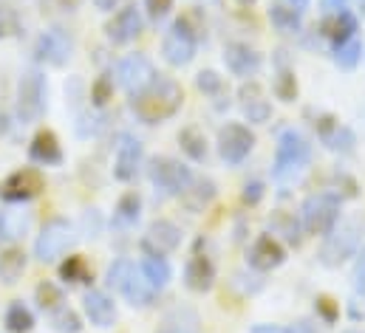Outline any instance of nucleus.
Segmentation results:
<instances>
[{
	"instance_id": "obj_23",
	"label": "nucleus",
	"mask_w": 365,
	"mask_h": 333,
	"mask_svg": "<svg viewBox=\"0 0 365 333\" xmlns=\"http://www.w3.org/2000/svg\"><path fill=\"white\" fill-rule=\"evenodd\" d=\"M198 325H201V319H198V314L192 308L176 305L173 311L165 314V319H162L156 333H198Z\"/></svg>"
},
{
	"instance_id": "obj_49",
	"label": "nucleus",
	"mask_w": 365,
	"mask_h": 333,
	"mask_svg": "<svg viewBox=\"0 0 365 333\" xmlns=\"http://www.w3.org/2000/svg\"><path fill=\"white\" fill-rule=\"evenodd\" d=\"M93 6H96L99 11H113V9L119 6V0H93Z\"/></svg>"
},
{
	"instance_id": "obj_4",
	"label": "nucleus",
	"mask_w": 365,
	"mask_h": 333,
	"mask_svg": "<svg viewBox=\"0 0 365 333\" xmlns=\"http://www.w3.org/2000/svg\"><path fill=\"white\" fill-rule=\"evenodd\" d=\"M360 235H363V226L354 218L334 223V229L326 232V240L320 246V263L334 268V265L346 263L349 257H354L360 249Z\"/></svg>"
},
{
	"instance_id": "obj_46",
	"label": "nucleus",
	"mask_w": 365,
	"mask_h": 333,
	"mask_svg": "<svg viewBox=\"0 0 365 333\" xmlns=\"http://www.w3.org/2000/svg\"><path fill=\"white\" fill-rule=\"evenodd\" d=\"M346 6H349V0H323V9H326L329 14H334V11H346Z\"/></svg>"
},
{
	"instance_id": "obj_38",
	"label": "nucleus",
	"mask_w": 365,
	"mask_h": 333,
	"mask_svg": "<svg viewBox=\"0 0 365 333\" xmlns=\"http://www.w3.org/2000/svg\"><path fill=\"white\" fill-rule=\"evenodd\" d=\"M63 280L66 282H88L91 280V268L86 265L83 257H68V263L63 265Z\"/></svg>"
},
{
	"instance_id": "obj_37",
	"label": "nucleus",
	"mask_w": 365,
	"mask_h": 333,
	"mask_svg": "<svg viewBox=\"0 0 365 333\" xmlns=\"http://www.w3.org/2000/svg\"><path fill=\"white\" fill-rule=\"evenodd\" d=\"M37 302L43 311H57V308H63V291L54 282H40L37 285Z\"/></svg>"
},
{
	"instance_id": "obj_42",
	"label": "nucleus",
	"mask_w": 365,
	"mask_h": 333,
	"mask_svg": "<svg viewBox=\"0 0 365 333\" xmlns=\"http://www.w3.org/2000/svg\"><path fill=\"white\" fill-rule=\"evenodd\" d=\"M145 6H148V14H150L153 20H162V17L173 9V0H145Z\"/></svg>"
},
{
	"instance_id": "obj_16",
	"label": "nucleus",
	"mask_w": 365,
	"mask_h": 333,
	"mask_svg": "<svg viewBox=\"0 0 365 333\" xmlns=\"http://www.w3.org/2000/svg\"><path fill=\"white\" fill-rule=\"evenodd\" d=\"M224 65L235 77H252L261 68V54L255 48H250L247 43H230L224 48Z\"/></svg>"
},
{
	"instance_id": "obj_1",
	"label": "nucleus",
	"mask_w": 365,
	"mask_h": 333,
	"mask_svg": "<svg viewBox=\"0 0 365 333\" xmlns=\"http://www.w3.org/2000/svg\"><path fill=\"white\" fill-rule=\"evenodd\" d=\"M184 102V90L182 85L170 77H156L153 83L148 85L142 93L130 96V107L133 113L145 122V125H159V122H168L170 116L179 113Z\"/></svg>"
},
{
	"instance_id": "obj_3",
	"label": "nucleus",
	"mask_w": 365,
	"mask_h": 333,
	"mask_svg": "<svg viewBox=\"0 0 365 333\" xmlns=\"http://www.w3.org/2000/svg\"><path fill=\"white\" fill-rule=\"evenodd\" d=\"M46 96H48V85L43 71L37 68H26L20 74V83H17V119L23 125H34L43 119L46 113Z\"/></svg>"
},
{
	"instance_id": "obj_6",
	"label": "nucleus",
	"mask_w": 365,
	"mask_h": 333,
	"mask_svg": "<svg viewBox=\"0 0 365 333\" xmlns=\"http://www.w3.org/2000/svg\"><path fill=\"white\" fill-rule=\"evenodd\" d=\"M148 175H150V184L156 186V192H162V195H179L182 198V192L192 184L190 166H184L182 162H176L170 156L150 159Z\"/></svg>"
},
{
	"instance_id": "obj_32",
	"label": "nucleus",
	"mask_w": 365,
	"mask_h": 333,
	"mask_svg": "<svg viewBox=\"0 0 365 333\" xmlns=\"http://www.w3.org/2000/svg\"><path fill=\"white\" fill-rule=\"evenodd\" d=\"M3 322H6V328L11 333H29L31 325H34V317H31V311H29L23 302H11V305L6 308Z\"/></svg>"
},
{
	"instance_id": "obj_21",
	"label": "nucleus",
	"mask_w": 365,
	"mask_h": 333,
	"mask_svg": "<svg viewBox=\"0 0 365 333\" xmlns=\"http://www.w3.org/2000/svg\"><path fill=\"white\" fill-rule=\"evenodd\" d=\"M29 226H31V212H26V209H20V206L3 209V212H0V246L26 238Z\"/></svg>"
},
{
	"instance_id": "obj_50",
	"label": "nucleus",
	"mask_w": 365,
	"mask_h": 333,
	"mask_svg": "<svg viewBox=\"0 0 365 333\" xmlns=\"http://www.w3.org/2000/svg\"><path fill=\"white\" fill-rule=\"evenodd\" d=\"M320 308H323V317L331 322V319H334V308L329 305V300H320Z\"/></svg>"
},
{
	"instance_id": "obj_54",
	"label": "nucleus",
	"mask_w": 365,
	"mask_h": 333,
	"mask_svg": "<svg viewBox=\"0 0 365 333\" xmlns=\"http://www.w3.org/2000/svg\"><path fill=\"white\" fill-rule=\"evenodd\" d=\"M346 333H360V331H346Z\"/></svg>"
},
{
	"instance_id": "obj_45",
	"label": "nucleus",
	"mask_w": 365,
	"mask_h": 333,
	"mask_svg": "<svg viewBox=\"0 0 365 333\" xmlns=\"http://www.w3.org/2000/svg\"><path fill=\"white\" fill-rule=\"evenodd\" d=\"M261 195H264V189H261V184H258V181L247 184V192H244V201H247V204H258V201H261Z\"/></svg>"
},
{
	"instance_id": "obj_15",
	"label": "nucleus",
	"mask_w": 365,
	"mask_h": 333,
	"mask_svg": "<svg viewBox=\"0 0 365 333\" xmlns=\"http://www.w3.org/2000/svg\"><path fill=\"white\" fill-rule=\"evenodd\" d=\"M142 142L130 133H122L119 136V144H116V162H113V175L116 181H133L139 166H142Z\"/></svg>"
},
{
	"instance_id": "obj_35",
	"label": "nucleus",
	"mask_w": 365,
	"mask_h": 333,
	"mask_svg": "<svg viewBox=\"0 0 365 333\" xmlns=\"http://www.w3.org/2000/svg\"><path fill=\"white\" fill-rule=\"evenodd\" d=\"M51 328L57 333H80L83 331V322H80V317L71 311V308H57V311H51Z\"/></svg>"
},
{
	"instance_id": "obj_39",
	"label": "nucleus",
	"mask_w": 365,
	"mask_h": 333,
	"mask_svg": "<svg viewBox=\"0 0 365 333\" xmlns=\"http://www.w3.org/2000/svg\"><path fill=\"white\" fill-rule=\"evenodd\" d=\"M274 93L280 102H292L297 96V83H294V74L292 71H280L274 77Z\"/></svg>"
},
{
	"instance_id": "obj_53",
	"label": "nucleus",
	"mask_w": 365,
	"mask_h": 333,
	"mask_svg": "<svg viewBox=\"0 0 365 333\" xmlns=\"http://www.w3.org/2000/svg\"><path fill=\"white\" fill-rule=\"evenodd\" d=\"M238 3H244V6H252V3H255V0H238Z\"/></svg>"
},
{
	"instance_id": "obj_36",
	"label": "nucleus",
	"mask_w": 365,
	"mask_h": 333,
	"mask_svg": "<svg viewBox=\"0 0 365 333\" xmlns=\"http://www.w3.org/2000/svg\"><path fill=\"white\" fill-rule=\"evenodd\" d=\"M133 263L130 260H113V265L108 268V274H105V282H108V288H113V291H119L122 285H125V280L133 274Z\"/></svg>"
},
{
	"instance_id": "obj_13",
	"label": "nucleus",
	"mask_w": 365,
	"mask_h": 333,
	"mask_svg": "<svg viewBox=\"0 0 365 333\" xmlns=\"http://www.w3.org/2000/svg\"><path fill=\"white\" fill-rule=\"evenodd\" d=\"M105 34H108V40H110L113 46H128V43H133V40L142 34V11H139V6L130 3V6L119 9V11L113 14V20L105 26Z\"/></svg>"
},
{
	"instance_id": "obj_27",
	"label": "nucleus",
	"mask_w": 365,
	"mask_h": 333,
	"mask_svg": "<svg viewBox=\"0 0 365 333\" xmlns=\"http://www.w3.org/2000/svg\"><path fill=\"white\" fill-rule=\"evenodd\" d=\"M241 96H244V116H247L250 122L261 125V122H267V119H269L272 107H269V102L261 96V88H258V85L244 88V90H241Z\"/></svg>"
},
{
	"instance_id": "obj_2",
	"label": "nucleus",
	"mask_w": 365,
	"mask_h": 333,
	"mask_svg": "<svg viewBox=\"0 0 365 333\" xmlns=\"http://www.w3.org/2000/svg\"><path fill=\"white\" fill-rule=\"evenodd\" d=\"M309 162H312V144L297 130H283L277 139V150H274V181L283 186L297 184Z\"/></svg>"
},
{
	"instance_id": "obj_41",
	"label": "nucleus",
	"mask_w": 365,
	"mask_h": 333,
	"mask_svg": "<svg viewBox=\"0 0 365 333\" xmlns=\"http://www.w3.org/2000/svg\"><path fill=\"white\" fill-rule=\"evenodd\" d=\"M110 96H113V83H110L108 77H99V80L93 83V88H91L93 105H105Z\"/></svg>"
},
{
	"instance_id": "obj_44",
	"label": "nucleus",
	"mask_w": 365,
	"mask_h": 333,
	"mask_svg": "<svg viewBox=\"0 0 365 333\" xmlns=\"http://www.w3.org/2000/svg\"><path fill=\"white\" fill-rule=\"evenodd\" d=\"M354 288H357V294L365 297V249L360 251L357 265H354Z\"/></svg>"
},
{
	"instance_id": "obj_51",
	"label": "nucleus",
	"mask_w": 365,
	"mask_h": 333,
	"mask_svg": "<svg viewBox=\"0 0 365 333\" xmlns=\"http://www.w3.org/2000/svg\"><path fill=\"white\" fill-rule=\"evenodd\" d=\"M252 333H283V331L274 328V325H258V328H252Z\"/></svg>"
},
{
	"instance_id": "obj_29",
	"label": "nucleus",
	"mask_w": 365,
	"mask_h": 333,
	"mask_svg": "<svg viewBox=\"0 0 365 333\" xmlns=\"http://www.w3.org/2000/svg\"><path fill=\"white\" fill-rule=\"evenodd\" d=\"M179 144H182V150L192 162H204L207 159V139H204L201 127H195V125L184 127L179 133Z\"/></svg>"
},
{
	"instance_id": "obj_7",
	"label": "nucleus",
	"mask_w": 365,
	"mask_h": 333,
	"mask_svg": "<svg viewBox=\"0 0 365 333\" xmlns=\"http://www.w3.org/2000/svg\"><path fill=\"white\" fill-rule=\"evenodd\" d=\"M71 243H74V226L63 218H54L40 229V235L34 240V257L40 263H57L71 249Z\"/></svg>"
},
{
	"instance_id": "obj_52",
	"label": "nucleus",
	"mask_w": 365,
	"mask_h": 333,
	"mask_svg": "<svg viewBox=\"0 0 365 333\" xmlns=\"http://www.w3.org/2000/svg\"><path fill=\"white\" fill-rule=\"evenodd\" d=\"M360 3V11H363V17H365V0H357Z\"/></svg>"
},
{
	"instance_id": "obj_19",
	"label": "nucleus",
	"mask_w": 365,
	"mask_h": 333,
	"mask_svg": "<svg viewBox=\"0 0 365 333\" xmlns=\"http://www.w3.org/2000/svg\"><path fill=\"white\" fill-rule=\"evenodd\" d=\"M83 308H86V317L91 319V325L96 328H110L113 319H116V308H113V300L102 291H86L83 297Z\"/></svg>"
},
{
	"instance_id": "obj_11",
	"label": "nucleus",
	"mask_w": 365,
	"mask_h": 333,
	"mask_svg": "<svg viewBox=\"0 0 365 333\" xmlns=\"http://www.w3.org/2000/svg\"><path fill=\"white\" fill-rule=\"evenodd\" d=\"M116 77H119V85L128 90V96H136V93H142L148 85L153 83L159 74H156L153 63H150L145 54H128V57L119 63Z\"/></svg>"
},
{
	"instance_id": "obj_22",
	"label": "nucleus",
	"mask_w": 365,
	"mask_h": 333,
	"mask_svg": "<svg viewBox=\"0 0 365 333\" xmlns=\"http://www.w3.org/2000/svg\"><path fill=\"white\" fill-rule=\"evenodd\" d=\"M31 159L43 166H54L63 162V147L57 142V136L51 130H40L34 139H31V147H29Z\"/></svg>"
},
{
	"instance_id": "obj_8",
	"label": "nucleus",
	"mask_w": 365,
	"mask_h": 333,
	"mask_svg": "<svg viewBox=\"0 0 365 333\" xmlns=\"http://www.w3.org/2000/svg\"><path fill=\"white\" fill-rule=\"evenodd\" d=\"M46 181L40 175V169L34 166H20L11 175H6V181L0 184V198L9 204H26L31 198H37L43 192Z\"/></svg>"
},
{
	"instance_id": "obj_48",
	"label": "nucleus",
	"mask_w": 365,
	"mask_h": 333,
	"mask_svg": "<svg viewBox=\"0 0 365 333\" xmlns=\"http://www.w3.org/2000/svg\"><path fill=\"white\" fill-rule=\"evenodd\" d=\"M283 333H317V331H314L312 322H297V325H292L289 331H283Z\"/></svg>"
},
{
	"instance_id": "obj_18",
	"label": "nucleus",
	"mask_w": 365,
	"mask_h": 333,
	"mask_svg": "<svg viewBox=\"0 0 365 333\" xmlns=\"http://www.w3.org/2000/svg\"><path fill=\"white\" fill-rule=\"evenodd\" d=\"M283 260H286V251L272 235H261L250 249V265L258 268V271H272Z\"/></svg>"
},
{
	"instance_id": "obj_14",
	"label": "nucleus",
	"mask_w": 365,
	"mask_h": 333,
	"mask_svg": "<svg viewBox=\"0 0 365 333\" xmlns=\"http://www.w3.org/2000/svg\"><path fill=\"white\" fill-rule=\"evenodd\" d=\"M179 243H182V229L170 221H153L142 238V249L153 257H165V254L176 251Z\"/></svg>"
},
{
	"instance_id": "obj_26",
	"label": "nucleus",
	"mask_w": 365,
	"mask_h": 333,
	"mask_svg": "<svg viewBox=\"0 0 365 333\" xmlns=\"http://www.w3.org/2000/svg\"><path fill=\"white\" fill-rule=\"evenodd\" d=\"M139 274L145 277V282H148L153 291H162V288L170 282V265H168L165 257H153V254H148V257L142 260Z\"/></svg>"
},
{
	"instance_id": "obj_9",
	"label": "nucleus",
	"mask_w": 365,
	"mask_h": 333,
	"mask_svg": "<svg viewBox=\"0 0 365 333\" xmlns=\"http://www.w3.org/2000/svg\"><path fill=\"white\" fill-rule=\"evenodd\" d=\"M195 31L190 28V23L187 20H176L170 28H168V34H165V40H162V54H165V60L170 63V65H176V68H182L187 63H192V57H195Z\"/></svg>"
},
{
	"instance_id": "obj_43",
	"label": "nucleus",
	"mask_w": 365,
	"mask_h": 333,
	"mask_svg": "<svg viewBox=\"0 0 365 333\" xmlns=\"http://www.w3.org/2000/svg\"><path fill=\"white\" fill-rule=\"evenodd\" d=\"M14 28H17L14 11H11V9H0V40L9 37V34H14Z\"/></svg>"
},
{
	"instance_id": "obj_24",
	"label": "nucleus",
	"mask_w": 365,
	"mask_h": 333,
	"mask_svg": "<svg viewBox=\"0 0 365 333\" xmlns=\"http://www.w3.org/2000/svg\"><path fill=\"white\" fill-rule=\"evenodd\" d=\"M215 198V184L210 178H192V184L182 192V204L190 212H204V206Z\"/></svg>"
},
{
	"instance_id": "obj_34",
	"label": "nucleus",
	"mask_w": 365,
	"mask_h": 333,
	"mask_svg": "<svg viewBox=\"0 0 365 333\" xmlns=\"http://www.w3.org/2000/svg\"><path fill=\"white\" fill-rule=\"evenodd\" d=\"M360 54H363V43H360L357 37H351V40H346V43H340V46L334 48V63H337L343 71H351V68H357Z\"/></svg>"
},
{
	"instance_id": "obj_30",
	"label": "nucleus",
	"mask_w": 365,
	"mask_h": 333,
	"mask_svg": "<svg viewBox=\"0 0 365 333\" xmlns=\"http://www.w3.org/2000/svg\"><path fill=\"white\" fill-rule=\"evenodd\" d=\"M320 139H323V144L329 147V150H351V144H354V136L346 130V127H340V122H331V125H320Z\"/></svg>"
},
{
	"instance_id": "obj_20",
	"label": "nucleus",
	"mask_w": 365,
	"mask_h": 333,
	"mask_svg": "<svg viewBox=\"0 0 365 333\" xmlns=\"http://www.w3.org/2000/svg\"><path fill=\"white\" fill-rule=\"evenodd\" d=\"M320 31H323V37L331 40L334 48H337L340 43L357 37V20H354L351 11H334V14H329V17L320 23Z\"/></svg>"
},
{
	"instance_id": "obj_47",
	"label": "nucleus",
	"mask_w": 365,
	"mask_h": 333,
	"mask_svg": "<svg viewBox=\"0 0 365 333\" xmlns=\"http://www.w3.org/2000/svg\"><path fill=\"white\" fill-rule=\"evenodd\" d=\"M309 3H312V0H283V6H289V9H294L297 14H303V11L309 9Z\"/></svg>"
},
{
	"instance_id": "obj_17",
	"label": "nucleus",
	"mask_w": 365,
	"mask_h": 333,
	"mask_svg": "<svg viewBox=\"0 0 365 333\" xmlns=\"http://www.w3.org/2000/svg\"><path fill=\"white\" fill-rule=\"evenodd\" d=\"M212 280H215V265L207 254H192L187 260V268H184V282L190 291L195 294H204L212 288Z\"/></svg>"
},
{
	"instance_id": "obj_28",
	"label": "nucleus",
	"mask_w": 365,
	"mask_h": 333,
	"mask_svg": "<svg viewBox=\"0 0 365 333\" xmlns=\"http://www.w3.org/2000/svg\"><path fill=\"white\" fill-rule=\"evenodd\" d=\"M23 271H26V254H23V249H6L0 254V280L6 285L17 282L23 277Z\"/></svg>"
},
{
	"instance_id": "obj_25",
	"label": "nucleus",
	"mask_w": 365,
	"mask_h": 333,
	"mask_svg": "<svg viewBox=\"0 0 365 333\" xmlns=\"http://www.w3.org/2000/svg\"><path fill=\"white\" fill-rule=\"evenodd\" d=\"M119 291L125 294V300H128L133 308H148V305H153V297H156V291L145 282L142 274H136V268H133V274L125 280V285H122Z\"/></svg>"
},
{
	"instance_id": "obj_10",
	"label": "nucleus",
	"mask_w": 365,
	"mask_h": 333,
	"mask_svg": "<svg viewBox=\"0 0 365 333\" xmlns=\"http://www.w3.org/2000/svg\"><path fill=\"white\" fill-rule=\"evenodd\" d=\"M255 147V136L250 127L238 125V122H230L221 127L218 133V156L227 162V164H241Z\"/></svg>"
},
{
	"instance_id": "obj_40",
	"label": "nucleus",
	"mask_w": 365,
	"mask_h": 333,
	"mask_svg": "<svg viewBox=\"0 0 365 333\" xmlns=\"http://www.w3.org/2000/svg\"><path fill=\"white\" fill-rule=\"evenodd\" d=\"M195 83H198V90H204L207 96H218V93L224 90V80H221L215 71H201Z\"/></svg>"
},
{
	"instance_id": "obj_5",
	"label": "nucleus",
	"mask_w": 365,
	"mask_h": 333,
	"mask_svg": "<svg viewBox=\"0 0 365 333\" xmlns=\"http://www.w3.org/2000/svg\"><path fill=\"white\" fill-rule=\"evenodd\" d=\"M300 218H303V229H306L309 235H326V232H331L334 223L340 221V198L331 195V192L309 195V198L303 201Z\"/></svg>"
},
{
	"instance_id": "obj_12",
	"label": "nucleus",
	"mask_w": 365,
	"mask_h": 333,
	"mask_svg": "<svg viewBox=\"0 0 365 333\" xmlns=\"http://www.w3.org/2000/svg\"><path fill=\"white\" fill-rule=\"evenodd\" d=\"M74 54V40L63 28H48L37 40V57L54 68H63Z\"/></svg>"
},
{
	"instance_id": "obj_31",
	"label": "nucleus",
	"mask_w": 365,
	"mask_h": 333,
	"mask_svg": "<svg viewBox=\"0 0 365 333\" xmlns=\"http://www.w3.org/2000/svg\"><path fill=\"white\" fill-rule=\"evenodd\" d=\"M269 20H272L274 28L283 31V34H297L300 31V14L294 9H289V6H283V3H274L269 9Z\"/></svg>"
},
{
	"instance_id": "obj_33",
	"label": "nucleus",
	"mask_w": 365,
	"mask_h": 333,
	"mask_svg": "<svg viewBox=\"0 0 365 333\" xmlns=\"http://www.w3.org/2000/svg\"><path fill=\"white\" fill-rule=\"evenodd\" d=\"M139 209H142L139 195H136V192H128V195H122V201L116 204L113 221H116L119 226H133V223L139 221Z\"/></svg>"
}]
</instances>
